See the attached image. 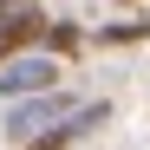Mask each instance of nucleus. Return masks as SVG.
<instances>
[{
	"label": "nucleus",
	"instance_id": "7ed1b4c3",
	"mask_svg": "<svg viewBox=\"0 0 150 150\" xmlns=\"http://www.w3.org/2000/svg\"><path fill=\"white\" fill-rule=\"evenodd\" d=\"M46 20H52V13H46L39 0H33V7H7V13H0V65L20 59V52H39Z\"/></svg>",
	"mask_w": 150,
	"mask_h": 150
},
{
	"label": "nucleus",
	"instance_id": "f257e3e1",
	"mask_svg": "<svg viewBox=\"0 0 150 150\" xmlns=\"http://www.w3.org/2000/svg\"><path fill=\"white\" fill-rule=\"evenodd\" d=\"M65 111H79L65 85H52V91H33V98H7V137H13V144H26L33 131H46V124H59Z\"/></svg>",
	"mask_w": 150,
	"mask_h": 150
},
{
	"label": "nucleus",
	"instance_id": "39448f33",
	"mask_svg": "<svg viewBox=\"0 0 150 150\" xmlns=\"http://www.w3.org/2000/svg\"><path fill=\"white\" fill-rule=\"evenodd\" d=\"M91 39H98V46H144V39H150V20H144V13H124V20H111V26H98Z\"/></svg>",
	"mask_w": 150,
	"mask_h": 150
},
{
	"label": "nucleus",
	"instance_id": "20e7f679",
	"mask_svg": "<svg viewBox=\"0 0 150 150\" xmlns=\"http://www.w3.org/2000/svg\"><path fill=\"white\" fill-rule=\"evenodd\" d=\"M39 52H52V59H79V52H85V26H79V20H46Z\"/></svg>",
	"mask_w": 150,
	"mask_h": 150
},
{
	"label": "nucleus",
	"instance_id": "423d86ee",
	"mask_svg": "<svg viewBox=\"0 0 150 150\" xmlns=\"http://www.w3.org/2000/svg\"><path fill=\"white\" fill-rule=\"evenodd\" d=\"M65 117H72V111H65ZM65 117H59V124H46V131H33L20 150H72V144H79V131H72Z\"/></svg>",
	"mask_w": 150,
	"mask_h": 150
},
{
	"label": "nucleus",
	"instance_id": "f03ea898",
	"mask_svg": "<svg viewBox=\"0 0 150 150\" xmlns=\"http://www.w3.org/2000/svg\"><path fill=\"white\" fill-rule=\"evenodd\" d=\"M59 79H65V59H52V52H20V59H7V65H0V105H7V98L52 91Z\"/></svg>",
	"mask_w": 150,
	"mask_h": 150
},
{
	"label": "nucleus",
	"instance_id": "0eeeda50",
	"mask_svg": "<svg viewBox=\"0 0 150 150\" xmlns=\"http://www.w3.org/2000/svg\"><path fill=\"white\" fill-rule=\"evenodd\" d=\"M7 7H33V0H0V13H7Z\"/></svg>",
	"mask_w": 150,
	"mask_h": 150
},
{
	"label": "nucleus",
	"instance_id": "6e6552de",
	"mask_svg": "<svg viewBox=\"0 0 150 150\" xmlns=\"http://www.w3.org/2000/svg\"><path fill=\"white\" fill-rule=\"evenodd\" d=\"M117 7H137V0H117Z\"/></svg>",
	"mask_w": 150,
	"mask_h": 150
}]
</instances>
